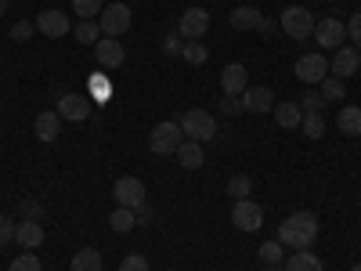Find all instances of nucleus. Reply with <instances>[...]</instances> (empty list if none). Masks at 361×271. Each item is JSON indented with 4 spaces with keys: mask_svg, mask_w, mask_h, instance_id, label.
<instances>
[{
    "mask_svg": "<svg viewBox=\"0 0 361 271\" xmlns=\"http://www.w3.org/2000/svg\"><path fill=\"white\" fill-rule=\"evenodd\" d=\"M180 134H185V138H192V141H214L217 138V119L214 116H209L206 109H188L185 116H180Z\"/></svg>",
    "mask_w": 361,
    "mask_h": 271,
    "instance_id": "f03ea898",
    "label": "nucleus"
},
{
    "mask_svg": "<svg viewBox=\"0 0 361 271\" xmlns=\"http://www.w3.org/2000/svg\"><path fill=\"white\" fill-rule=\"evenodd\" d=\"M279 29L289 37V40H307V37H314V15L307 11V8H300V4H293V8H286L282 11V18H279Z\"/></svg>",
    "mask_w": 361,
    "mask_h": 271,
    "instance_id": "7ed1b4c3",
    "label": "nucleus"
},
{
    "mask_svg": "<svg viewBox=\"0 0 361 271\" xmlns=\"http://www.w3.org/2000/svg\"><path fill=\"white\" fill-rule=\"evenodd\" d=\"M15 228H18V224H15L8 214H0V246H8L11 239H15Z\"/></svg>",
    "mask_w": 361,
    "mask_h": 271,
    "instance_id": "4c0bfd02",
    "label": "nucleus"
},
{
    "mask_svg": "<svg viewBox=\"0 0 361 271\" xmlns=\"http://www.w3.org/2000/svg\"><path fill=\"white\" fill-rule=\"evenodd\" d=\"M134 22V11L127 4H105L102 15H98V25H102V37H123Z\"/></svg>",
    "mask_w": 361,
    "mask_h": 271,
    "instance_id": "20e7f679",
    "label": "nucleus"
},
{
    "mask_svg": "<svg viewBox=\"0 0 361 271\" xmlns=\"http://www.w3.org/2000/svg\"><path fill=\"white\" fill-rule=\"evenodd\" d=\"M282 250H286V246L279 243V239H275V243H264V246H260V260H264L267 267H271V264H282V257H286Z\"/></svg>",
    "mask_w": 361,
    "mask_h": 271,
    "instance_id": "473e14b6",
    "label": "nucleus"
},
{
    "mask_svg": "<svg viewBox=\"0 0 361 271\" xmlns=\"http://www.w3.org/2000/svg\"><path fill=\"white\" fill-rule=\"evenodd\" d=\"M180 58H185L188 66H202L209 58V51H206L202 40H185V44H180Z\"/></svg>",
    "mask_w": 361,
    "mask_h": 271,
    "instance_id": "bb28decb",
    "label": "nucleus"
},
{
    "mask_svg": "<svg viewBox=\"0 0 361 271\" xmlns=\"http://www.w3.org/2000/svg\"><path fill=\"white\" fill-rule=\"evenodd\" d=\"M267 271H286V267H279V264H271V267H267Z\"/></svg>",
    "mask_w": 361,
    "mask_h": 271,
    "instance_id": "a18cd8bd",
    "label": "nucleus"
},
{
    "mask_svg": "<svg viewBox=\"0 0 361 271\" xmlns=\"http://www.w3.org/2000/svg\"><path fill=\"white\" fill-rule=\"evenodd\" d=\"M33 131H37V138H40L44 145H51L58 134H62V116H58L54 109L40 112V116H37V124H33Z\"/></svg>",
    "mask_w": 361,
    "mask_h": 271,
    "instance_id": "6ab92c4d",
    "label": "nucleus"
},
{
    "mask_svg": "<svg viewBox=\"0 0 361 271\" xmlns=\"http://www.w3.org/2000/svg\"><path fill=\"white\" fill-rule=\"evenodd\" d=\"M322 98H325V102H343V98H347V87H343V80L325 76V80H322Z\"/></svg>",
    "mask_w": 361,
    "mask_h": 271,
    "instance_id": "c85d7f7f",
    "label": "nucleus"
},
{
    "mask_svg": "<svg viewBox=\"0 0 361 271\" xmlns=\"http://www.w3.org/2000/svg\"><path fill=\"white\" fill-rule=\"evenodd\" d=\"M336 127L347 138H361V105H343L340 116H336Z\"/></svg>",
    "mask_w": 361,
    "mask_h": 271,
    "instance_id": "4be33fe9",
    "label": "nucleus"
},
{
    "mask_svg": "<svg viewBox=\"0 0 361 271\" xmlns=\"http://www.w3.org/2000/svg\"><path fill=\"white\" fill-rule=\"evenodd\" d=\"M177 33H180V40H202L209 33V11L206 8H188L177 22Z\"/></svg>",
    "mask_w": 361,
    "mask_h": 271,
    "instance_id": "9d476101",
    "label": "nucleus"
},
{
    "mask_svg": "<svg viewBox=\"0 0 361 271\" xmlns=\"http://www.w3.org/2000/svg\"><path fill=\"white\" fill-rule=\"evenodd\" d=\"M231 224H235L238 231H257V228L264 224L260 203H253V199H235V206H231Z\"/></svg>",
    "mask_w": 361,
    "mask_h": 271,
    "instance_id": "1a4fd4ad",
    "label": "nucleus"
},
{
    "mask_svg": "<svg viewBox=\"0 0 361 271\" xmlns=\"http://www.w3.org/2000/svg\"><path fill=\"white\" fill-rule=\"evenodd\" d=\"M8 271H44V264H40L37 253H18V257L8 264Z\"/></svg>",
    "mask_w": 361,
    "mask_h": 271,
    "instance_id": "7c9ffc66",
    "label": "nucleus"
},
{
    "mask_svg": "<svg viewBox=\"0 0 361 271\" xmlns=\"http://www.w3.org/2000/svg\"><path fill=\"white\" fill-rule=\"evenodd\" d=\"M357 66H361L357 47H347V44H343V47L333 54V62H329V73H333V76H354Z\"/></svg>",
    "mask_w": 361,
    "mask_h": 271,
    "instance_id": "a211bd4d",
    "label": "nucleus"
},
{
    "mask_svg": "<svg viewBox=\"0 0 361 271\" xmlns=\"http://www.w3.org/2000/svg\"><path fill=\"white\" fill-rule=\"evenodd\" d=\"M217 109H221L224 116H238V112H243V102H238V98H231V95H224Z\"/></svg>",
    "mask_w": 361,
    "mask_h": 271,
    "instance_id": "a19ab883",
    "label": "nucleus"
},
{
    "mask_svg": "<svg viewBox=\"0 0 361 271\" xmlns=\"http://www.w3.org/2000/svg\"><path fill=\"white\" fill-rule=\"evenodd\" d=\"M325 76H329V58H325V54L307 51V54L296 58V80H300V83L314 87V83H322Z\"/></svg>",
    "mask_w": 361,
    "mask_h": 271,
    "instance_id": "39448f33",
    "label": "nucleus"
},
{
    "mask_svg": "<svg viewBox=\"0 0 361 271\" xmlns=\"http://www.w3.org/2000/svg\"><path fill=\"white\" fill-rule=\"evenodd\" d=\"M314 40L322 44V51H340L347 44V22H340V18L314 22Z\"/></svg>",
    "mask_w": 361,
    "mask_h": 271,
    "instance_id": "0eeeda50",
    "label": "nucleus"
},
{
    "mask_svg": "<svg viewBox=\"0 0 361 271\" xmlns=\"http://www.w3.org/2000/svg\"><path fill=\"white\" fill-rule=\"evenodd\" d=\"M221 87H224V95L238 98V95H243V90L250 87V73H246V66H243V62L224 66V73H221Z\"/></svg>",
    "mask_w": 361,
    "mask_h": 271,
    "instance_id": "2eb2a0df",
    "label": "nucleus"
},
{
    "mask_svg": "<svg viewBox=\"0 0 361 271\" xmlns=\"http://www.w3.org/2000/svg\"><path fill=\"white\" fill-rule=\"evenodd\" d=\"M300 131H304L307 138H325V119H322V112H304V119H300Z\"/></svg>",
    "mask_w": 361,
    "mask_h": 271,
    "instance_id": "cd10ccee",
    "label": "nucleus"
},
{
    "mask_svg": "<svg viewBox=\"0 0 361 271\" xmlns=\"http://www.w3.org/2000/svg\"><path fill=\"white\" fill-rule=\"evenodd\" d=\"M8 11V0H0V15H4Z\"/></svg>",
    "mask_w": 361,
    "mask_h": 271,
    "instance_id": "c03bdc74",
    "label": "nucleus"
},
{
    "mask_svg": "<svg viewBox=\"0 0 361 271\" xmlns=\"http://www.w3.org/2000/svg\"><path fill=\"white\" fill-rule=\"evenodd\" d=\"M94 62L102 69H119V66L127 62V51H123V44H119L116 37H102L94 44Z\"/></svg>",
    "mask_w": 361,
    "mask_h": 271,
    "instance_id": "9b49d317",
    "label": "nucleus"
},
{
    "mask_svg": "<svg viewBox=\"0 0 361 271\" xmlns=\"http://www.w3.org/2000/svg\"><path fill=\"white\" fill-rule=\"evenodd\" d=\"M33 33H37V22H29V18H22V22L11 25V40H18V44H25Z\"/></svg>",
    "mask_w": 361,
    "mask_h": 271,
    "instance_id": "f704fd0d",
    "label": "nucleus"
},
{
    "mask_svg": "<svg viewBox=\"0 0 361 271\" xmlns=\"http://www.w3.org/2000/svg\"><path fill=\"white\" fill-rule=\"evenodd\" d=\"M250 192H253L250 174H235V177L228 181V195H235V199H250Z\"/></svg>",
    "mask_w": 361,
    "mask_h": 271,
    "instance_id": "c756f323",
    "label": "nucleus"
},
{
    "mask_svg": "<svg viewBox=\"0 0 361 271\" xmlns=\"http://www.w3.org/2000/svg\"><path fill=\"white\" fill-rule=\"evenodd\" d=\"M180 44H185V40H180V33H173V37H166V54H180Z\"/></svg>",
    "mask_w": 361,
    "mask_h": 271,
    "instance_id": "79ce46f5",
    "label": "nucleus"
},
{
    "mask_svg": "<svg viewBox=\"0 0 361 271\" xmlns=\"http://www.w3.org/2000/svg\"><path fill=\"white\" fill-rule=\"evenodd\" d=\"M148 148H152L156 156H173L177 148H180V127L177 124H156L152 127V138H148Z\"/></svg>",
    "mask_w": 361,
    "mask_h": 271,
    "instance_id": "6e6552de",
    "label": "nucleus"
},
{
    "mask_svg": "<svg viewBox=\"0 0 361 271\" xmlns=\"http://www.w3.org/2000/svg\"><path fill=\"white\" fill-rule=\"evenodd\" d=\"M119 271H148V260L141 253H130V257L119 260Z\"/></svg>",
    "mask_w": 361,
    "mask_h": 271,
    "instance_id": "e433bc0d",
    "label": "nucleus"
},
{
    "mask_svg": "<svg viewBox=\"0 0 361 271\" xmlns=\"http://www.w3.org/2000/svg\"><path fill=\"white\" fill-rule=\"evenodd\" d=\"M347 37H350V47H357V51H361V11L347 22Z\"/></svg>",
    "mask_w": 361,
    "mask_h": 271,
    "instance_id": "58836bf2",
    "label": "nucleus"
},
{
    "mask_svg": "<svg viewBox=\"0 0 361 271\" xmlns=\"http://www.w3.org/2000/svg\"><path fill=\"white\" fill-rule=\"evenodd\" d=\"M40 217H44V206L33 203V199H25L22 203V221H40Z\"/></svg>",
    "mask_w": 361,
    "mask_h": 271,
    "instance_id": "ea45409f",
    "label": "nucleus"
},
{
    "mask_svg": "<svg viewBox=\"0 0 361 271\" xmlns=\"http://www.w3.org/2000/svg\"><path fill=\"white\" fill-rule=\"evenodd\" d=\"M275 124L282 127V131H296L300 127V119H304V109H300L296 102H275Z\"/></svg>",
    "mask_w": 361,
    "mask_h": 271,
    "instance_id": "aec40b11",
    "label": "nucleus"
},
{
    "mask_svg": "<svg viewBox=\"0 0 361 271\" xmlns=\"http://www.w3.org/2000/svg\"><path fill=\"white\" fill-rule=\"evenodd\" d=\"M37 33H44V37H51V40L66 37V33H69V18H66V11H54V8L40 11V15H37Z\"/></svg>",
    "mask_w": 361,
    "mask_h": 271,
    "instance_id": "ddd939ff",
    "label": "nucleus"
},
{
    "mask_svg": "<svg viewBox=\"0 0 361 271\" xmlns=\"http://www.w3.org/2000/svg\"><path fill=\"white\" fill-rule=\"evenodd\" d=\"M69 271H102V253H98L94 246H83V250H76V257H73Z\"/></svg>",
    "mask_w": 361,
    "mask_h": 271,
    "instance_id": "b1692460",
    "label": "nucleus"
},
{
    "mask_svg": "<svg viewBox=\"0 0 361 271\" xmlns=\"http://www.w3.org/2000/svg\"><path fill=\"white\" fill-rule=\"evenodd\" d=\"M102 0H73V11L80 15V18H98L102 15Z\"/></svg>",
    "mask_w": 361,
    "mask_h": 271,
    "instance_id": "2f4dec72",
    "label": "nucleus"
},
{
    "mask_svg": "<svg viewBox=\"0 0 361 271\" xmlns=\"http://www.w3.org/2000/svg\"><path fill=\"white\" fill-rule=\"evenodd\" d=\"M112 195H116L119 206H127V210L145 206V185H141L137 177H119L116 185H112Z\"/></svg>",
    "mask_w": 361,
    "mask_h": 271,
    "instance_id": "f8f14e48",
    "label": "nucleus"
},
{
    "mask_svg": "<svg viewBox=\"0 0 361 271\" xmlns=\"http://www.w3.org/2000/svg\"><path fill=\"white\" fill-rule=\"evenodd\" d=\"M44 224L40 221H18V228H15V243L22 246V250H40L44 246Z\"/></svg>",
    "mask_w": 361,
    "mask_h": 271,
    "instance_id": "f3484780",
    "label": "nucleus"
},
{
    "mask_svg": "<svg viewBox=\"0 0 361 271\" xmlns=\"http://www.w3.org/2000/svg\"><path fill=\"white\" fill-rule=\"evenodd\" d=\"M109 228L119 231V235H127V231L137 228V214H134V210H127V206H116L112 217H109Z\"/></svg>",
    "mask_w": 361,
    "mask_h": 271,
    "instance_id": "393cba45",
    "label": "nucleus"
},
{
    "mask_svg": "<svg viewBox=\"0 0 361 271\" xmlns=\"http://www.w3.org/2000/svg\"><path fill=\"white\" fill-rule=\"evenodd\" d=\"M173 156H177V163L185 167V170H199L202 167V145L188 138V141H180V148H177Z\"/></svg>",
    "mask_w": 361,
    "mask_h": 271,
    "instance_id": "5701e85b",
    "label": "nucleus"
},
{
    "mask_svg": "<svg viewBox=\"0 0 361 271\" xmlns=\"http://www.w3.org/2000/svg\"><path fill=\"white\" fill-rule=\"evenodd\" d=\"M228 22L238 29V33H246V29H257V33H264V37H271L275 33V22L271 18H264L257 8H250V4H243V8H235L231 15H228Z\"/></svg>",
    "mask_w": 361,
    "mask_h": 271,
    "instance_id": "423d86ee",
    "label": "nucleus"
},
{
    "mask_svg": "<svg viewBox=\"0 0 361 271\" xmlns=\"http://www.w3.org/2000/svg\"><path fill=\"white\" fill-rule=\"evenodd\" d=\"M73 37H76L80 44H98V40H102V25H98L94 18H83V22H76Z\"/></svg>",
    "mask_w": 361,
    "mask_h": 271,
    "instance_id": "a878e982",
    "label": "nucleus"
},
{
    "mask_svg": "<svg viewBox=\"0 0 361 271\" xmlns=\"http://www.w3.org/2000/svg\"><path fill=\"white\" fill-rule=\"evenodd\" d=\"M54 112L62 116V119H69V124H83V119L90 116V102H87L83 95H62Z\"/></svg>",
    "mask_w": 361,
    "mask_h": 271,
    "instance_id": "4468645a",
    "label": "nucleus"
},
{
    "mask_svg": "<svg viewBox=\"0 0 361 271\" xmlns=\"http://www.w3.org/2000/svg\"><path fill=\"white\" fill-rule=\"evenodd\" d=\"M238 102H243V112H271L275 109V95L267 87H246L238 95Z\"/></svg>",
    "mask_w": 361,
    "mask_h": 271,
    "instance_id": "dca6fc26",
    "label": "nucleus"
},
{
    "mask_svg": "<svg viewBox=\"0 0 361 271\" xmlns=\"http://www.w3.org/2000/svg\"><path fill=\"white\" fill-rule=\"evenodd\" d=\"M350 271H361V264H354V267H350Z\"/></svg>",
    "mask_w": 361,
    "mask_h": 271,
    "instance_id": "49530a36",
    "label": "nucleus"
},
{
    "mask_svg": "<svg viewBox=\"0 0 361 271\" xmlns=\"http://www.w3.org/2000/svg\"><path fill=\"white\" fill-rule=\"evenodd\" d=\"M318 239V217L300 210V214H289L282 224H279V243L289 246V250H311Z\"/></svg>",
    "mask_w": 361,
    "mask_h": 271,
    "instance_id": "f257e3e1",
    "label": "nucleus"
},
{
    "mask_svg": "<svg viewBox=\"0 0 361 271\" xmlns=\"http://www.w3.org/2000/svg\"><path fill=\"white\" fill-rule=\"evenodd\" d=\"M134 214H137V224H148V221H152V206H137Z\"/></svg>",
    "mask_w": 361,
    "mask_h": 271,
    "instance_id": "37998d69",
    "label": "nucleus"
},
{
    "mask_svg": "<svg viewBox=\"0 0 361 271\" xmlns=\"http://www.w3.org/2000/svg\"><path fill=\"white\" fill-rule=\"evenodd\" d=\"M90 90H94V98H112V83H109L102 73L90 76Z\"/></svg>",
    "mask_w": 361,
    "mask_h": 271,
    "instance_id": "c9c22d12",
    "label": "nucleus"
},
{
    "mask_svg": "<svg viewBox=\"0 0 361 271\" xmlns=\"http://www.w3.org/2000/svg\"><path fill=\"white\" fill-rule=\"evenodd\" d=\"M286 271H325V264H322V257L311 253V250H293V253L286 257Z\"/></svg>",
    "mask_w": 361,
    "mask_h": 271,
    "instance_id": "412c9836",
    "label": "nucleus"
},
{
    "mask_svg": "<svg viewBox=\"0 0 361 271\" xmlns=\"http://www.w3.org/2000/svg\"><path fill=\"white\" fill-rule=\"evenodd\" d=\"M304 112H322L325 109V98H322V90H304V98L296 102Z\"/></svg>",
    "mask_w": 361,
    "mask_h": 271,
    "instance_id": "72a5a7b5",
    "label": "nucleus"
}]
</instances>
